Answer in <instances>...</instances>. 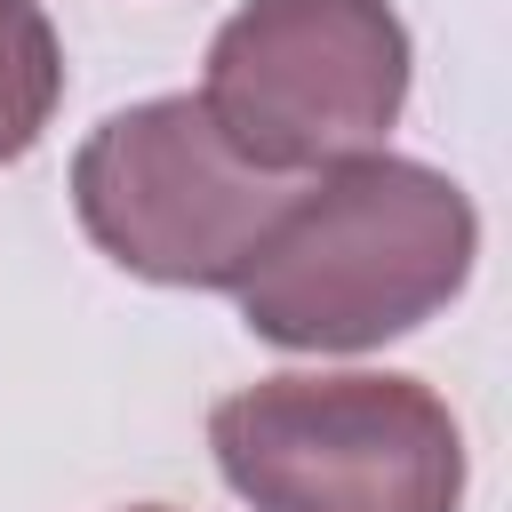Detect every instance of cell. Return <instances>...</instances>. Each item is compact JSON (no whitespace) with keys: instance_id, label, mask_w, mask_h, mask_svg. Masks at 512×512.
Masks as SVG:
<instances>
[{"instance_id":"obj_2","label":"cell","mask_w":512,"mask_h":512,"mask_svg":"<svg viewBox=\"0 0 512 512\" xmlns=\"http://www.w3.org/2000/svg\"><path fill=\"white\" fill-rule=\"evenodd\" d=\"M248 512H456L464 432L416 376H264L208 416Z\"/></svg>"},{"instance_id":"obj_4","label":"cell","mask_w":512,"mask_h":512,"mask_svg":"<svg viewBox=\"0 0 512 512\" xmlns=\"http://www.w3.org/2000/svg\"><path fill=\"white\" fill-rule=\"evenodd\" d=\"M288 192V176L232 152L200 96L128 104L72 152V208L88 240L160 288H232Z\"/></svg>"},{"instance_id":"obj_5","label":"cell","mask_w":512,"mask_h":512,"mask_svg":"<svg viewBox=\"0 0 512 512\" xmlns=\"http://www.w3.org/2000/svg\"><path fill=\"white\" fill-rule=\"evenodd\" d=\"M64 96V48L40 0H0V168H16Z\"/></svg>"},{"instance_id":"obj_3","label":"cell","mask_w":512,"mask_h":512,"mask_svg":"<svg viewBox=\"0 0 512 512\" xmlns=\"http://www.w3.org/2000/svg\"><path fill=\"white\" fill-rule=\"evenodd\" d=\"M408 24L392 0H240L208 40L200 104L272 176L376 152L408 104Z\"/></svg>"},{"instance_id":"obj_1","label":"cell","mask_w":512,"mask_h":512,"mask_svg":"<svg viewBox=\"0 0 512 512\" xmlns=\"http://www.w3.org/2000/svg\"><path fill=\"white\" fill-rule=\"evenodd\" d=\"M472 256L480 216L456 176L400 152H352L288 192L232 296L248 336L280 352H368L448 312Z\"/></svg>"},{"instance_id":"obj_6","label":"cell","mask_w":512,"mask_h":512,"mask_svg":"<svg viewBox=\"0 0 512 512\" xmlns=\"http://www.w3.org/2000/svg\"><path fill=\"white\" fill-rule=\"evenodd\" d=\"M136 512H160V504H136Z\"/></svg>"}]
</instances>
